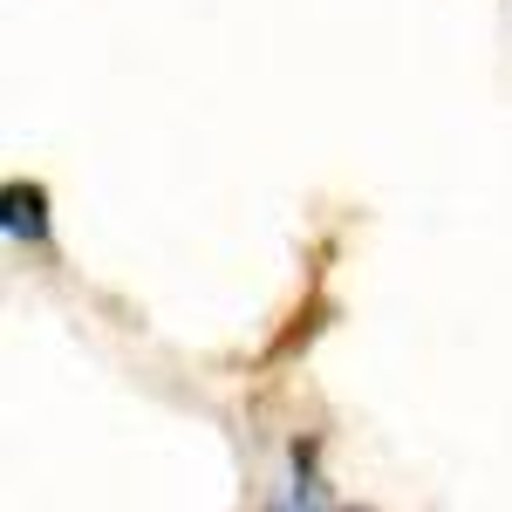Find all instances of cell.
I'll list each match as a JSON object with an SVG mask.
<instances>
[{
  "mask_svg": "<svg viewBox=\"0 0 512 512\" xmlns=\"http://www.w3.org/2000/svg\"><path fill=\"white\" fill-rule=\"evenodd\" d=\"M0 233L14 246H41L48 239V185L41 178H7L0 185Z\"/></svg>",
  "mask_w": 512,
  "mask_h": 512,
  "instance_id": "1",
  "label": "cell"
}]
</instances>
